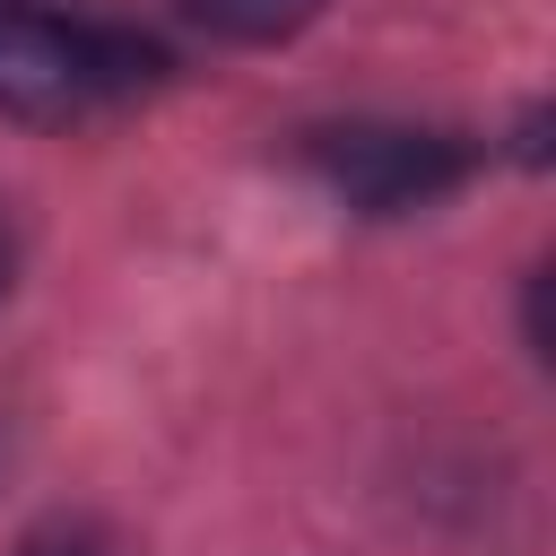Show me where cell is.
Listing matches in <instances>:
<instances>
[{"mask_svg":"<svg viewBox=\"0 0 556 556\" xmlns=\"http://www.w3.org/2000/svg\"><path fill=\"white\" fill-rule=\"evenodd\" d=\"M295 156L356 217L434 208V200H452L478 174V148L460 130H426V122H321V130L295 139Z\"/></svg>","mask_w":556,"mask_h":556,"instance_id":"obj_2","label":"cell"},{"mask_svg":"<svg viewBox=\"0 0 556 556\" xmlns=\"http://www.w3.org/2000/svg\"><path fill=\"white\" fill-rule=\"evenodd\" d=\"M217 43H287L295 26L321 17V0H182Z\"/></svg>","mask_w":556,"mask_h":556,"instance_id":"obj_3","label":"cell"},{"mask_svg":"<svg viewBox=\"0 0 556 556\" xmlns=\"http://www.w3.org/2000/svg\"><path fill=\"white\" fill-rule=\"evenodd\" d=\"M26 556H96L87 539H43V547H26Z\"/></svg>","mask_w":556,"mask_h":556,"instance_id":"obj_4","label":"cell"},{"mask_svg":"<svg viewBox=\"0 0 556 556\" xmlns=\"http://www.w3.org/2000/svg\"><path fill=\"white\" fill-rule=\"evenodd\" d=\"M165 78V52L96 26V17H52L35 0H0V113L9 122H87L104 104H130Z\"/></svg>","mask_w":556,"mask_h":556,"instance_id":"obj_1","label":"cell"},{"mask_svg":"<svg viewBox=\"0 0 556 556\" xmlns=\"http://www.w3.org/2000/svg\"><path fill=\"white\" fill-rule=\"evenodd\" d=\"M0 287H9V243H0Z\"/></svg>","mask_w":556,"mask_h":556,"instance_id":"obj_5","label":"cell"}]
</instances>
